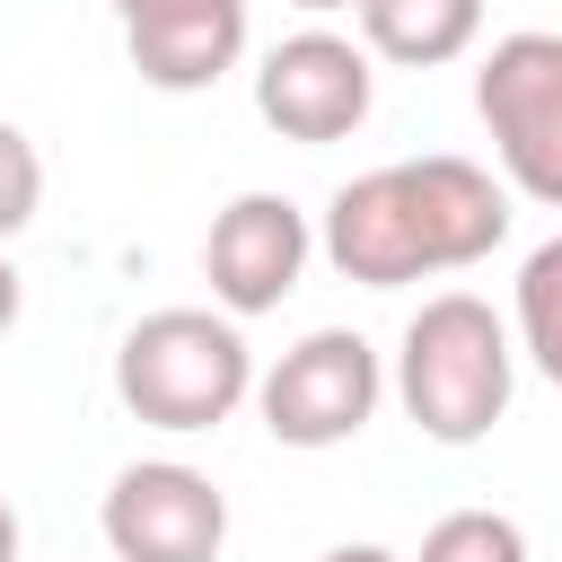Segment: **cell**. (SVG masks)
<instances>
[{
    "label": "cell",
    "mask_w": 562,
    "mask_h": 562,
    "mask_svg": "<svg viewBox=\"0 0 562 562\" xmlns=\"http://www.w3.org/2000/svg\"><path fill=\"white\" fill-rule=\"evenodd\" d=\"M509 237V184L457 149H430V158H395V167H369L351 184H334L325 202V263L360 290H404V281H430V272H465L483 263L492 246Z\"/></svg>",
    "instance_id": "6da1fadb"
},
{
    "label": "cell",
    "mask_w": 562,
    "mask_h": 562,
    "mask_svg": "<svg viewBox=\"0 0 562 562\" xmlns=\"http://www.w3.org/2000/svg\"><path fill=\"white\" fill-rule=\"evenodd\" d=\"M518 395V342L509 325L474 299V290H439L413 307L404 342H395V404L413 413L422 439L439 448H474Z\"/></svg>",
    "instance_id": "7a4b0ae2"
},
{
    "label": "cell",
    "mask_w": 562,
    "mask_h": 562,
    "mask_svg": "<svg viewBox=\"0 0 562 562\" xmlns=\"http://www.w3.org/2000/svg\"><path fill=\"white\" fill-rule=\"evenodd\" d=\"M255 351L237 334V316L220 307H149L123 342H114V395L132 422L149 430H220L246 395H255Z\"/></svg>",
    "instance_id": "3957f363"
},
{
    "label": "cell",
    "mask_w": 562,
    "mask_h": 562,
    "mask_svg": "<svg viewBox=\"0 0 562 562\" xmlns=\"http://www.w3.org/2000/svg\"><path fill=\"white\" fill-rule=\"evenodd\" d=\"M378 395H386V360H378V342L351 334V325L299 334V342L255 378V413H263V430H272L281 448H342V439H360L369 413H378Z\"/></svg>",
    "instance_id": "277c9868"
},
{
    "label": "cell",
    "mask_w": 562,
    "mask_h": 562,
    "mask_svg": "<svg viewBox=\"0 0 562 562\" xmlns=\"http://www.w3.org/2000/svg\"><path fill=\"white\" fill-rule=\"evenodd\" d=\"M474 114L501 149V176L527 202L562 211V35L553 26H518L483 53L474 70Z\"/></svg>",
    "instance_id": "5b68a950"
},
{
    "label": "cell",
    "mask_w": 562,
    "mask_h": 562,
    "mask_svg": "<svg viewBox=\"0 0 562 562\" xmlns=\"http://www.w3.org/2000/svg\"><path fill=\"white\" fill-rule=\"evenodd\" d=\"M105 553L114 562H220L228 544V492L184 457H140L105 483Z\"/></svg>",
    "instance_id": "8992f818"
},
{
    "label": "cell",
    "mask_w": 562,
    "mask_h": 562,
    "mask_svg": "<svg viewBox=\"0 0 562 562\" xmlns=\"http://www.w3.org/2000/svg\"><path fill=\"white\" fill-rule=\"evenodd\" d=\"M378 105V70H369V44L334 35V26H299L263 53L255 70V114L281 132V140H351Z\"/></svg>",
    "instance_id": "52a82bcc"
},
{
    "label": "cell",
    "mask_w": 562,
    "mask_h": 562,
    "mask_svg": "<svg viewBox=\"0 0 562 562\" xmlns=\"http://www.w3.org/2000/svg\"><path fill=\"white\" fill-rule=\"evenodd\" d=\"M307 255H316V228H307V211L290 193H237L211 220V237H202V272H211L220 316H237V325L246 316H272L299 290Z\"/></svg>",
    "instance_id": "ba28073f"
},
{
    "label": "cell",
    "mask_w": 562,
    "mask_h": 562,
    "mask_svg": "<svg viewBox=\"0 0 562 562\" xmlns=\"http://www.w3.org/2000/svg\"><path fill=\"white\" fill-rule=\"evenodd\" d=\"M114 18L132 70L167 97L220 88L246 53V0H114Z\"/></svg>",
    "instance_id": "9c48e42d"
},
{
    "label": "cell",
    "mask_w": 562,
    "mask_h": 562,
    "mask_svg": "<svg viewBox=\"0 0 562 562\" xmlns=\"http://www.w3.org/2000/svg\"><path fill=\"white\" fill-rule=\"evenodd\" d=\"M483 35V0H360V44L404 70H439Z\"/></svg>",
    "instance_id": "30bf717a"
},
{
    "label": "cell",
    "mask_w": 562,
    "mask_h": 562,
    "mask_svg": "<svg viewBox=\"0 0 562 562\" xmlns=\"http://www.w3.org/2000/svg\"><path fill=\"white\" fill-rule=\"evenodd\" d=\"M518 351L562 386V237H544L518 263Z\"/></svg>",
    "instance_id": "8fae6325"
},
{
    "label": "cell",
    "mask_w": 562,
    "mask_h": 562,
    "mask_svg": "<svg viewBox=\"0 0 562 562\" xmlns=\"http://www.w3.org/2000/svg\"><path fill=\"white\" fill-rule=\"evenodd\" d=\"M422 562H527V527L501 509H448L422 536Z\"/></svg>",
    "instance_id": "7c38bea8"
},
{
    "label": "cell",
    "mask_w": 562,
    "mask_h": 562,
    "mask_svg": "<svg viewBox=\"0 0 562 562\" xmlns=\"http://www.w3.org/2000/svg\"><path fill=\"white\" fill-rule=\"evenodd\" d=\"M35 202H44V158H35V140L0 114V246L35 220Z\"/></svg>",
    "instance_id": "4fadbf2b"
},
{
    "label": "cell",
    "mask_w": 562,
    "mask_h": 562,
    "mask_svg": "<svg viewBox=\"0 0 562 562\" xmlns=\"http://www.w3.org/2000/svg\"><path fill=\"white\" fill-rule=\"evenodd\" d=\"M18 307H26V281H18V263H9V255H0V334H9V325H18Z\"/></svg>",
    "instance_id": "5bb4252c"
},
{
    "label": "cell",
    "mask_w": 562,
    "mask_h": 562,
    "mask_svg": "<svg viewBox=\"0 0 562 562\" xmlns=\"http://www.w3.org/2000/svg\"><path fill=\"white\" fill-rule=\"evenodd\" d=\"M316 562H395L386 544H334V553H316Z\"/></svg>",
    "instance_id": "9a60e30c"
},
{
    "label": "cell",
    "mask_w": 562,
    "mask_h": 562,
    "mask_svg": "<svg viewBox=\"0 0 562 562\" xmlns=\"http://www.w3.org/2000/svg\"><path fill=\"white\" fill-rule=\"evenodd\" d=\"M0 562H18V509H9V492H0Z\"/></svg>",
    "instance_id": "2e32d148"
},
{
    "label": "cell",
    "mask_w": 562,
    "mask_h": 562,
    "mask_svg": "<svg viewBox=\"0 0 562 562\" xmlns=\"http://www.w3.org/2000/svg\"><path fill=\"white\" fill-rule=\"evenodd\" d=\"M290 9H307V18H334V9H351V18H360V0H290Z\"/></svg>",
    "instance_id": "e0dca14e"
}]
</instances>
